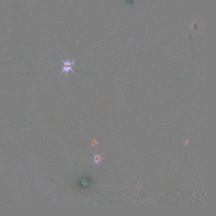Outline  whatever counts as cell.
Segmentation results:
<instances>
[{
    "instance_id": "obj_1",
    "label": "cell",
    "mask_w": 216,
    "mask_h": 216,
    "mask_svg": "<svg viewBox=\"0 0 216 216\" xmlns=\"http://www.w3.org/2000/svg\"><path fill=\"white\" fill-rule=\"evenodd\" d=\"M61 59V60L63 62L64 64V66L63 67V70L61 72V73L59 74V75H60L63 72H65V74H66L67 76H68L69 75V70L72 71L74 73H75L74 70L72 69V67L74 66H77V65H74V63H75V61L76 60H73V61L71 62H70V59H68L67 61H64L62 59Z\"/></svg>"
},
{
    "instance_id": "obj_3",
    "label": "cell",
    "mask_w": 216,
    "mask_h": 216,
    "mask_svg": "<svg viewBox=\"0 0 216 216\" xmlns=\"http://www.w3.org/2000/svg\"><path fill=\"white\" fill-rule=\"evenodd\" d=\"M91 142H92V145H91L92 146H93V147H94L96 145H97L99 142L96 140H95V139H92V140H91Z\"/></svg>"
},
{
    "instance_id": "obj_2",
    "label": "cell",
    "mask_w": 216,
    "mask_h": 216,
    "mask_svg": "<svg viewBox=\"0 0 216 216\" xmlns=\"http://www.w3.org/2000/svg\"><path fill=\"white\" fill-rule=\"evenodd\" d=\"M95 161L93 163H96L97 164H99L100 162L103 163L102 161L103 160V158L99 154H97L96 155H95Z\"/></svg>"
}]
</instances>
